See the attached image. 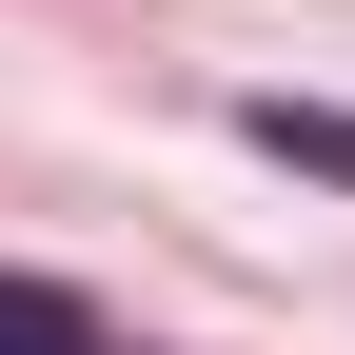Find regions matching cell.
Wrapping results in <instances>:
<instances>
[{"instance_id": "1", "label": "cell", "mask_w": 355, "mask_h": 355, "mask_svg": "<svg viewBox=\"0 0 355 355\" xmlns=\"http://www.w3.org/2000/svg\"><path fill=\"white\" fill-rule=\"evenodd\" d=\"M0 355H119V336H99V316H79V296H60V277H0Z\"/></svg>"}, {"instance_id": "2", "label": "cell", "mask_w": 355, "mask_h": 355, "mask_svg": "<svg viewBox=\"0 0 355 355\" xmlns=\"http://www.w3.org/2000/svg\"><path fill=\"white\" fill-rule=\"evenodd\" d=\"M237 139H257V158H316V178H355V119H316V99H257Z\"/></svg>"}]
</instances>
